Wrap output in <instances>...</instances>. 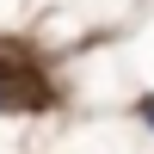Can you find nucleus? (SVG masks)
Segmentation results:
<instances>
[{
    "instance_id": "1",
    "label": "nucleus",
    "mask_w": 154,
    "mask_h": 154,
    "mask_svg": "<svg viewBox=\"0 0 154 154\" xmlns=\"http://www.w3.org/2000/svg\"><path fill=\"white\" fill-rule=\"evenodd\" d=\"M142 111H148V123H154V105H142Z\"/></svg>"
}]
</instances>
